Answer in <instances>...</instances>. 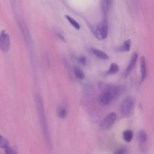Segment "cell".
<instances>
[{
	"label": "cell",
	"instance_id": "6da1fadb",
	"mask_svg": "<svg viewBox=\"0 0 154 154\" xmlns=\"http://www.w3.org/2000/svg\"><path fill=\"white\" fill-rule=\"evenodd\" d=\"M35 96L36 109L42 129L46 142L49 146L51 147V142L42 100L39 95H37Z\"/></svg>",
	"mask_w": 154,
	"mask_h": 154
},
{
	"label": "cell",
	"instance_id": "30bf717a",
	"mask_svg": "<svg viewBox=\"0 0 154 154\" xmlns=\"http://www.w3.org/2000/svg\"><path fill=\"white\" fill-rule=\"evenodd\" d=\"M91 51L96 56L99 58L104 60L109 58V56L102 51L94 48H91Z\"/></svg>",
	"mask_w": 154,
	"mask_h": 154
},
{
	"label": "cell",
	"instance_id": "7402d4cb",
	"mask_svg": "<svg viewBox=\"0 0 154 154\" xmlns=\"http://www.w3.org/2000/svg\"><path fill=\"white\" fill-rule=\"evenodd\" d=\"M59 36V37L61 38V39L63 40V41H64L65 40L64 38L60 35Z\"/></svg>",
	"mask_w": 154,
	"mask_h": 154
},
{
	"label": "cell",
	"instance_id": "ba28073f",
	"mask_svg": "<svg viewBox=\"0 0 154 154\" xmlns=\"http://www.w3.org/2000/svg\"><path fill=\"white\" fill-rule=\"evenodd\" d=\"M112 0H101L102 11L104 18H106L107 16L110 7Z\"/></svg>",
	"mask_w": 154,
	"mask_h": 154
},
{
	"label": "cell",
	"instance_id": "7c38bea8",
	"mask_svg": "<svg viewBox=\"0 0 154 154\" xmlns=\"http://www.w3.org/2000/svg\"><path fill=\"white\" fill-rule=\"evenodd\" d=\"M133 137V133L130 130H127L124 131L123 133V137L124 140L127 142H130Z\"/></svg>",
	"mask_w": 154,
	"mask_h": 154
},
{
	"label": "cell",
	"instance_id": "ac0fdd59",
	"mask_svg": "<svg viewBox=\"0 0 154 154\" xmlns=\"http://www.w3.org/2000/svg\"><path fill=\"white\" fill-rule=\"evenodd\" d=\"M5 152V153L8 154H15L17 152L11 148L9 146L6 147L4 149Z\"/></svg>",
	"mask_w": 154,
	"mask_h": 154
},
{
	"label": "cell",
	"instance_id": "4fadbf2b",
	"mask_svg": "<svg viewBox=\"0 0 154 154\" xmlns=\"http://www.w3.org/2000/svg\"><path fill=\"white\" fill-rule=\"evenodd\" d=\"M118 65L116 63H112L109 70L106 72L107 74H113L117 73L119 70Z\"/></svg>",
	"mask_w": 154,
	"mask_h": 154
},
{
	"label": "cell",
	"instance_id": "9c48e42d",
	"mask_svg": "<svg viewBox=\"0 0 154 154\" xmlns=\"http://www.w3.org/2000/svg\"><path fill=\"white\" fill-rule=\"evenodd\" d=\"M140 63L141 81L142 82L145 80L146 75V61L144 56H141L140 57Z\"/></svg>",
	"mask_w": 154,
	"mask_h": 154
},
{
	"label": "cell",
	"instance_id": "44dd1931",
	"mask_svg": "<svg viewBox=\"0 0 154 154\" xmlns=\"http://www.w3.org/2000/svg\"><path fill=\"white\" fill-rule=\"evenodd\" d=\"M79 62L82 64H85L86 63V59L85 57H82L79 59Z\"/></svg>",
	"mask_w": 154,
	"mask_h": 154
},
{
	"label": "cell",
	"instance_id": "8992f818",
	"mask_svg": "<svg viewBox=\"0 0 154 154\" xmlns=\"http://www.w3.org/2000/svg\"><path fill=\"white\" fill-rule=\"evenodd\" d=\"M116 118V114L114 112H112L109 114L100 124L101 128L103 129H106L110 127L114 123Z\"/></svg>",
	"mask_w": 154,
	"mask_h": 154
},
{
	"label": "cell",
	"instance_id": "9a60e30c",
	"mask_svg": "<svg viewBox=\"0 0 154 154\" xmlns=\"http://www.w3.org/2000/svg\"><path fill=\"white\" fill-rule=\"evenodd\" d=\"M65 17L71 24L75 28L78 30L80 29V26L79 24L74 19L68 15H66Z\"/></svg>",
	"mask_w": 154,
	"mask_h": 154
},
{
	"label": "cell",
	"instance_id": "3957f363",
	"mask_svg": "<svg viewBox=\"0 0 154 154\" xmlns=\"http://www.w3.org/2000/svg\"><path fill=\"white\" fill-rule=\"evenodd\" d=\"M134 100L133 97H129L126 98L121 106L120 111L122 115L126 117L130 116L134 111Z\"/></svg>",
	"mask_w": 154,
	"mask_h": 154
},
{
	"label": "cell",
	"instance_id": "ffe728a7",
	"mask_svg": "<svg viewBox=\"0 0 154 154\" xmlns=\"http://www.w3.org/2000/svg\"><path fill=\"white\" fill-rule=\"evenodd\" d=\"M126 150L124 148H119L116 150L114 152L116 154H124L126 153Z\"/></svg>",
	"mask_w": 154,
	"mask_h": 154
},
{
	"label": "cell",
	"instance_id": "5bb4252c",
	"mask_svg": "<svg viewBox=\"0 0 154 154\" xmlns=\"http://www.w3.org/2000/svg\"><path fill=\"white\" fill-rule=\"evenodd\" d=\"M138 137L139 141L141 143H144L147 140V135L145 131L141 130L139 131L138 134Z\"/></svg>",
	"mask_w": 154,
	"mask_h": 154
},
{
	"label": "cell",
	"instance_id": "e0dca14e",
	"mask_svg": "<svg viewBox=\"0 0 154 154\" xmlns=\"http://www.w3.org/2000/svg\"><path fill=\"white\" fill-rule=\"evenodd\" d=\"M8 140L0 134V148L4 149L9 146Z\"/></svg>",
	"mask_w": 154,
	"mask_h": 154
},
{
	"label": "cell",
	"instance_id": "5b68a950",
	"mask_svg": "<svg viewBox=\"0 0 154 154\" xmlns=\"http://www.w3.org/2000/svg\"><path fill=\"white\" fill-rule=\"evenodd\" d=\"M10 39L8 35L4 30L0 34V49L4 52H7L10 47Z\"/></svg>",
	"mask_w": 154,
	"mask_h": 154
},
{
	"label": "cell",
	"instance_id": "52a82bcc",
	"mask_svg": "<svg viewBox=\"0 0 154 154\" xmlns=\"http://www.w3.org/2000/svg\"><path fill=\"white\" fill-rule=\"evenodd\" d=\"M138 57V54L134 52L133 54L130 61L124 73V76L126 77L132 72L136 64Z\"/></svg>",
	"mask_w": 154,
	"mask_h": 154
},
{
	"label": "cell",
	"instance_id": "7a4b0ae2",
	"mask_svg": "<svg viewBox=\"0 0 154 154\" xmlns=\"http://www.w3.org/2000/svg\"><path fill=\"white\" fill-rule=\"evenodd\" d=\"M100 88L102 91L97 97V101L99 103L103 105H107L116 100L113 85L103 83Z\"/></svg>",
	"mask_w": 154,
	"mask_h": 154
},
{
	"label": "cell",
	"instance_id": "2e32d148",
	"mask_svg": "<svg viewBox=\"0 0 154 154\" xmlns=\"http://www.w3.org/2000/svg\"><path fill=\"white\" fill-rule=\"evenodd\" d=\"M74 73L76 77L80 79L85 78V75L79 67H75L74 69Z\"/></svg>",
	"mask_w": 154,
	"mask_h": 154
},
{
	"label": "cell",
	"instance_id": "d6986e66",
	"mask_svg": "<svg viewBox=\"0 0 154 154\" xmlns=\"http://www.w3.org/2000/svg\"><path fill=\"white\" fill-rule=\"evenodd\" d=\"M66 111L65 109H60L58 111V115L61 118H64L66 115Z\"/></svg>",
	"mask_w": 154,
	"mask_h": 154
},
{
	"label": "cell",
	"instance_id": "8fae6325",
	"mask_svg": "<svg viewBox=\"0 0 154 154\" xmlns=\"http://www.w3.org/2000/svg\"><path fill=\"white\" fill-rule=\"evenodd\" d=\"M131 46V39H128L125 41L121 46L117 50L119 52H128L130 50Z\"/></svg>",
	"mask_w": 154,
	"mask_h": 154
},
{
	"label": "cell",
	"instance_id": "277c9868",
	"mask_svg": "<svg viewBox=\"0 0 154 154\" xmlns=\"http://www.w3.org/2000/svg\"><path fill=\"white\" fill-rule=\"evenodd\" d=\"M108 28L107 18H104L94 30L96 37L99 40L106 38L107 36Z\"/></svg>",
	"mask_w": 154,
	"mask_h": 154
}]
</instances>
